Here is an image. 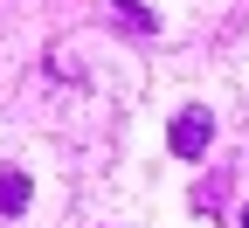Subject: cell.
<instances>
[{
	"mask_svg": "<svg viewBox=\"0 0 249 228\" xmlns=\"http://www.w3.org/2000/svg\"><path fill=\"white\" fill-rule=\"evenodd\" d=\"M208 139H214V118H208L201 104H187V111L166 124V152H173V159H201Z\"/></svg>",
	"mask_w": 249,
	"mask_h": 228,
	"instance_id": "cell-1",
	"label": "cell"
},
{
	"mask_svg": "<svg viewBox=\"0 0 249 228\" xmlns=\"http://www.w3.org/2000/svg\"><path fill=\"white\" fill-rule=\"evenodd\" d=\"M28 201H35V180H28L21 166H0V214H21Z\"/></svg>",
	"mask_w": 249,
	"mask_h": 228,
	"instance_id": "cell-2",
	"label": "cell"
},
{
	"mask_svg": "<svg viewBox=\"0 0 249 228\" xmlns=\"http://www.w3.org/2000/svg\"><path fill=\"white\" fill-rule=\"evenodd\" d=\"M242 228H249V208H242Z\"/></svg>",
	"mask_w": 249,
	"mask_h": 228,
	"instance_id": "cell-3",
	"label": "cell"
}]
</instances>
